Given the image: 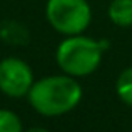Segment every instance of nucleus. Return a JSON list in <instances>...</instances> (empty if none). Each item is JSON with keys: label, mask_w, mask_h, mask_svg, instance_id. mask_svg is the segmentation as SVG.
Segmentation results:
<instances>
[{"label": "nucleus", "mask_w": 132, "mask_h": 132, "mask_svg": "<svg viewBox=\"0 0 132 132\" xmlns=\"http://www.w3.org/2000/svg\"><path fill=\"white\" fill-rule=\"evenodd\" d=\"M34 85V74L27 62L7 57L0 62V90L9 97H23Z\"/></svg>", "instance_id": "obj_4"}, {"label": "nucleus", "mask_w": 132, "mask_h": 132, "mask_svg": "<svg viewBox=\"0 0 132 132\" xmlns=\"http://www.w3.org/2000/svg\"><path fill=\"white\" fill-rule=\"evenodd\" d=\"M0 132H23L19 116L9 109H0Z\"/></svg>", "instance_id": "obj_7"}, {"label": "nucleus", "mask_w": 132, "mask_h": 132, "mask_svg": "<svg viewBox=\"0 0 132 132\" xmlns=\"http://www.w3.org/2000/svg\"><path fill=\"white\" fill-rule=\"evenodd\" d=\"M116 92L124 104L132 107V67H127L120 72L116 82Z\"/></svg>", "instance_id": "obj_6"}, {"label": "nucleus", "mask_w": 132, "mask_h": 132, "mask_svg": "<svg viewBox=\"0 0 132 132\" xmlns=\"http://www.w3.org/2000/svg\"><path fill=\"white\" fill-rule=\"evenodd\" d=\"M27 97L30 105L40 116L57 117L79 105L82 87L72 75H48L34 82Z\"/></svg>", "instance_id": "obj_1"}, {"label": "nucleus", "mask_w": 132, "mask_h": 132, "mask_svg": "<svg viewBox=\"0 0 132 132\" xmlns=\"http://www.w3.org/2000/svg\"><path fill=\"white\" fill-rule=\"evenodd\" d=\"M45 13L48 23L64 35H79L92 20L87 0H48Z\"/></svg>", "instance_id": "obj_3"}, {"label": "nucleus", "mask_w": 132, "mask_h": 132, "mask_svg": "<svg viewBox=\"0 0 132 132\" xmlns=\"http://www.w3.org/2000/svg\"><path fill=\"white\" fill-rule=\"evenodd\" d=\"M109 48L107 40H94L89 37L69 35L62 40L55 52V60L59 67L72 77L89 75L99 67L104 50Z\"/></svg>", "instance_id": "obj_2"}, {"label": "nucleus", "mask_w": 132, "mask_h": 132, "mask_svg": "<svg viewBox=\"0 0 132 132\" xmlns=\"http://www.w3.org/2000/svg\"><path fill=\"white\" fill-rule=\"evenodd\" d=\"M27 132H50V130L44 129V127H32V129H29Z\"/></svg>", "instance_id": "obj_8"}, {"label": "nucleus", "mask_w": 132, "mask_h": 132, "mask_svg": "<svg viewBox=\"0 0 132 132\" xmlns=\"http://www.w3.org/2000/svg\"><path fill=\"white\" fill-rule=\"evenodd\" d=\"M109 19L119 27H132V0H112Z\"/></svg>", "instance_id": "obj_5"}]
</instances>
